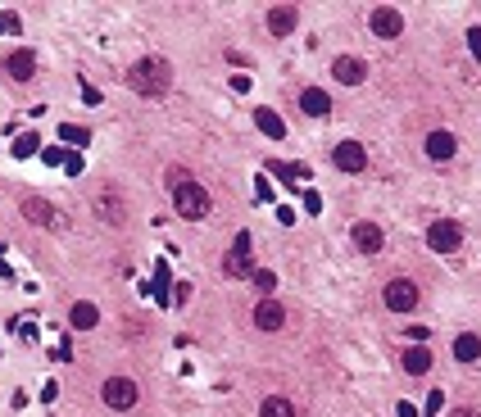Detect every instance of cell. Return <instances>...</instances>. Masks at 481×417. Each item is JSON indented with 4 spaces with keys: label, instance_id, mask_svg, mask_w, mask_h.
<instances>
[{
    "label": "cell",
    "instance_id": "cell-1",
    "mask_svg": "<svg viewBox=\"0 0 481 417\" xmlns=\"http://www.w3.org/2000/svg\"><path fill=\"white\" fill-rule=\"evenodd\" d=\"M127 87L136 91V96L159 100V96H168V87H173V68H168V59L145 55V59H136V64L127 68Z\"/></svg>",
    "mask_w": 481,
    "mask_h": 417
},
{
    "label": "cell",
    "instance_id": "cell-2",
    "mask_svg": "<svg viewBox=\"0 0 481 417\" xmlns=\"http://www.w3.org/2000/svg\"><path fill=\"white\" fill-rule=\"evenodd\" d=\"M168 191H173V204H177V213H182V218L200 222L209 213V191L200 186L186 168H168Z\"/></svg>",
    "mask_w": 481,
    "mask_h": 417
},
{
    "label": "cell",
    "instance_id": "cell-3",
    "mask_svg": "<svg viewBox=\"0 0 481 417\" xmlns=\"http://www.w3.org/2000/svg\"><path fill=\"white\" fill-rule=\"evenodd\" d=\"M223 272L227 277H254V254H250V231H236L227 259H223Z\"/></svg>",
    "mask_w": 481,
    "mask_h": 417
},
{
    "label": "cell",
    "instance_id": "cell-4",
    "mask_svg": "<svg viewBox=\"0 0 481 417\" xmlns=\"http://www.w3.org/2000/svg\"><path fill=\"white\" fill-rule=\"evenodd\" d=\"M100 395H105V408H119V413H127V408H136V381L132 376H110V381L100 385Z\"/></svg>",
    "mask_w": 481,
    "mask_h": 417
},
{
    "label": "cell",
    "instance_id": "cell-5",
    "mask_svg": "<svg viewBox=\"0 0 481 417\" xmlns=\"http://www.w3.org/2000/svg\"><path fill=\"white\" fill-rule=\"evenodd\" d=\"M382 299H386L391 313H409V308H418V286L409 281V277H395V281H386Z\"/></svg>",
    "mask_w": 481,
    "mask_h": 417
},
{
    "label": "cell",
    "instance_id": "cell-6",
    "mask_svg": "<svg viewBox=\"0 0 481 417\" xmlns=\"http://www.w3.org/2000/svg\"><path fill=\"white\" fill-rule=\"evenodd\" d=\"M23 218H28V222H37V227L64 231V213H59L55 204H45V200H37V195H28V200H23Z\"/></svg>",
    "mask_w": 481,
    "mask_h": 417
},
{
    "label": "cell",
    "instance_id": "cell-7",
    "mask_svg": "<svg viewBox=\"0 0 481 417\" xmlns=\"http://www.w3.org/2000/svg\"><path fill=\"white\" fill-rule=\"evenodd\" d=\"M331 77H336L340 87H363L368 82V64L359 55H336L331 59Z\"/></svg>",
    "mask_w": 481,
    "mask_h": 417
},
{
    "label": "cell",
    "instance_id": "cell-8",
    "mask_svg": "<svg viewBox=\"0 0 481 417\" xmlns=\"http://www.w3.org/2000/svg\"><path fill=\"white\" fill-rule=\"evenodd\" d=\"M459 241H463V231H459V222H431V231H427V245L436 254H449V250H459Z\"/></svg>",
    "mask_w": 481,
    "mask_h": 417
},
{
    "label": "cell",
    "instance_id": "cell-9",
    "mask_svg": "<svg viewBox=\"0 0 481 417\" xmlns=\"http://www.w3.org/2000/svg\"><path fill=\"white\" fill-rule=\"evenodd\" d=\"M368 23H372V32L377 36H400L405 32V14L395 10V5H377V10L368 14Z\"/></svg>",
    "mask_w": 481,
    "mask_h": 417
},
{
    "label": "cell",
    "instance_id": "cell-10",
    "mask_svg": "<svg viewBox=\"0 0 481 417\" xmlns=\"http://www.w3.org/2000/svg\"><path fill=\"white\" fill-rule=\"evenodd\" d=\"M96 213L110 222V227H123V222H127V200H123L119 191H100L96 195Z\"/></svg>",
    "mask_w": 481,
    "mask_h": 417
},
{
    "label": "cell",
    "instance_id": "cell-11",
    "mask_svg": "<svg viewBox=\"0 0 481 417\" xmlns=\"http://www.w3.org/2000/svg\"><path fill=\"white\" fill-rule=\"evenodd\" d=\"M331 159H336V168H345V173H363V168H368V154H363L359 141H340Z\"/></svg>",
    "mask_w": 481,
    "mask_h": 417
},
{
    "label": "cell",
    "instance_id": "cell-12",
    "mask_svg": "<svg viewBox=\"0 0 481 417\" xmlns=\"http://www.w3.org/2000/svg\"><path fill=\"white\" fill-rule=\"evenodd\" d=\"M350 236H354V245H359L363 254H377L386 245V236H382V227H377V222H354Z\"/></svg>",
    "mask_w": 481,
    "mask_h": 417
},
{
    "label": "cell",
    "instance_id": "cell-13",
    "mask_svg": "<svg viewBox=\"0 0 481 417\" xmlns=\"http://www.w3.org/2000/svg\"><path fill=\"white\" fill-rule=\"evenodd\" d=\"M286 322V308L277 304V299H259V304H254V327L259 331H277Z\"/></svg>",
    "mask_w": 481,
    "mask_h": 417
},
{
    "label": "cell",
    "instance_id": "cell-14",
    "mask_svg": "<svg viewBox=\"0 0 481 417\" xmlns=\"http://www.w3.org/2000/svg\"><path fill=\"white\" fill-rule=\"evenodd\" d=\"M296 23H300L296 5H273V10H268V28H273V36H291V32H296Z\"/></svg>",
    "mask_w": 481,
    "mask_h": 417
},
{
    "label": "cell",
    "instance_id": "cell-15",
    "mask_svg": "<svg viewBox=\"0 0 481 417\" xmlns=\"http://www.w3.org/2000/svg\"><path fill=\"white\" fill-rule=\"evenodd\" d=\"M5 73H10L14 82H32V73H37V55H32V50H14V55L5 59Z\"/></svg>",
    "mask_w": 481,
    "mask_h": 417
},
{
    "label": "cell",
    "instance_id": "cell-16",
    "mask_svg": "<svg viewBox=\"0 0 481 417\" xmlns=\"http://www.w3.org/2000/svg\"><path fill=\"white\" fill-rule=\"evenodd\" d=\"M454 150H459V141H454L449 132H431V136H427V159L449 164V159H454Z\"/></svg>",
    "mask_w": 481,
    "mask_h": 417
},
{
    "label": "cell",
    "instance_id": "cell-17",
    "mask_svg": "<svg viewBox=\"0 0 481 417\" xmlns=\"http://www.w3.org/2000/svg\"><path fill=\"white\" fill-rule=\"evenodd\" d=\"M300 109L314 114V118H327L331 114V96L327 91H318V87H309V91H300Z\"/></svg>",
    "mask_w": 481,
    "mask_h": 417
},
{
    "label": "cell",
    "instance_id": "cell-18",
    "mask_svg": "<svg viewBox=\"0 0 481 417\" xmlns=\"http://www.w3.org/2000/svg\"><path fill=\"white\" fill-rule=\"evenodd\" d=\"M259 417H300V408L291 404L286 395H268V399H263V408H259Z\"/></svg>",
    "mask_w": 481,
    "mask_h": 417
},
{
    "label": "cell",
    "instance_id": "cell-19",
    "mask_svg": "<svg viewBox=\"0 0 481 417\" xmlns=\"http://www.w3.org/2000/svg\"><path fill=\"white\" fill-rule=\"evenodd\" d=\"M254 122H259V132H263V136H273V141H282V136H286L282 118H277L273 109H254Z\"/></svg>",
    "mask_w": 481,
    "mask_h": 417
},
{
    "label": "cell",
    "instance_id": "cell-20",
    "mask_svg": "<svg viewBox=\"0 0 481 417\" xmlns=\"http://www.w3.org/2000/svg\"><path fill=\"white\" fill-rule=\"evenodd\" d=\"M454 359L459 363H472V359H481V336H459V341H454Z\"/></svg>",
    "mask_w": 481,
    "mask_h": 417
},
{
    "label": "cell",
    "instance_id": "cell-21",
    "mask_svg": "<svg viewBox=\"0 0 481 417\" xmlns=\"http://www.w3.org/2000/svg\"><path fill=\"white\" fill-rule=\"evenodd\" d=\"M427 367H431V354H427L422 345H413V350L405 354V372H409V376H422Z\"/></svg>",
    "mask_w": 481,
    "mask_h": 417
},
{
    "label": "cell",
    "instance_id": "cell-22",
    "mask_svg": "<svg viewBox=\"0 0 481 417\" xmlns=\"http://www.w3.org/2000/svg\"><path fill=\"white\" fill-rule=\"evenodd\" d=\"M100 322V313H96V304H73V327L77 331H87V327H96Z\"/></svg>",
    "mask_w": 481,
    "mask_h": 417
},
{
    "label": "cell",
    "instance_id": "cell-23",
    "mask_svg": "<svg viewBox=\"0 0 481 417\" xmlns=\"http://www.w3.org/2000/svg\"><path fill=\"white\" fill-rule=\"evenodd\" d=\"M254 286H259V295H268V290L277 286V277H273V272H263V268H254Z\"/></svg>",
    "mask_w": 481,
    "mask_h": 417
},
{
    "label": "cell",
    "instance_id": "cell-24",
    "mask_svg": "<svg viewBox=\"0 0 481 417\" xmlns=\"http://www.w3.org/2000/svg\"><path fill=\"white\" fill-rule=\"evenodd\" d=\"M14 154H23V159L37 154V136H19V141H14Z\"/></svg>",
    "mask_w": 481,
    "mask_h": 417
},
{
    "label": "cell",
    "instance_id": "cell-25",
    "mask_svg": "<svg viewBox=\"0 0 481 417\" xmlns=\"http://www.w3.org/2000/svg\"><path fill=\"white\" fill-rule=\"evenodd\" d=\"M64 141H73V145H87V127H64Z\"/></svg>",
    "mask_w": 481,
    "mask_h": 417
},
{
    "label": "cell",
    "instance_id": "cell-26",
    "mask_svg": "<svg viewBox=\"0 0 481 417\" xmlns=\"http://www.w3.org/2000/svg\"><path fill=\"white\" fill-rule=\"evenodd\" d=\"M468 45H472V55L481 59V28H472V32H468Z\"/></svg>",
    "mask_w": 481,
    "mask_h": 417
},
{
    "label": "cell",
    "instance_id": "cell-27",
    "mask_svg": "<svg viewBox=\"0 0 481 417\" xmlns=\"http://www.w3.org/2000/svg\"><path fill=\"white\" fill-rule=\"evenodd\" d=\"M449 417H477V408H454Z\"/></svg>",
    "mask_w": 481,
    "mask_h": 417
}]
</instances>
